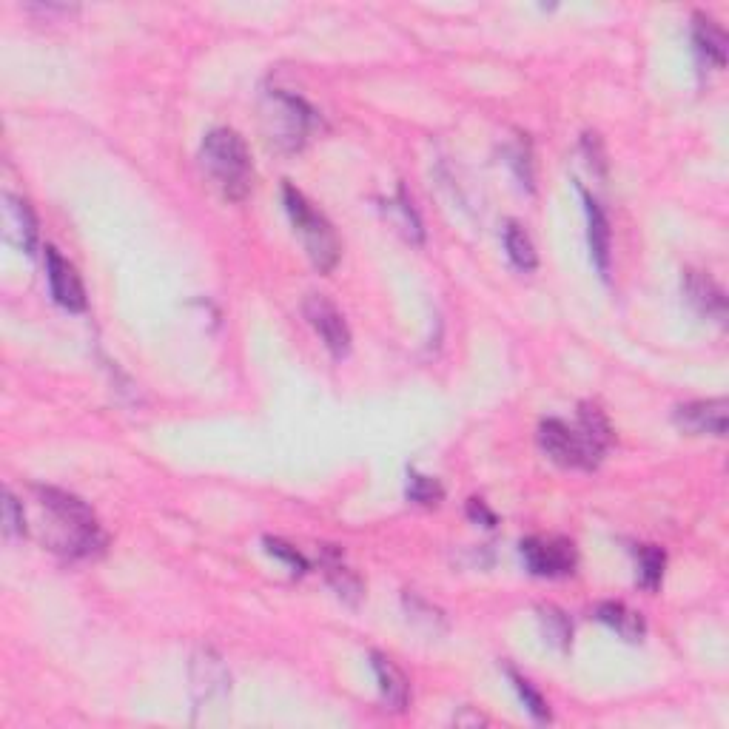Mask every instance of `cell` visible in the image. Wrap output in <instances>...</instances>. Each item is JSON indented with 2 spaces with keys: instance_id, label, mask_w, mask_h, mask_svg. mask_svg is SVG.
Instances as JSON below:
<instances>
[{
  "instance_id": "21",
  "label": "cell",
  "mask_w": 729,
  "mask_h": 729,
  "mask_svg": "<svg viewBox=\"0 0 729 729\" xmlns=\"http://www.w3.org/2000/svg\"><path fill=\"white\" fill-rule=\"evenodd\" d=\"M408 496L413 502H419V505H436L442 499V487H439V482L428 479V476H411Z\"/></svg>"
},
{
  "instance_id": "12",
  "label": "cell",
  "mask_w": 729,
  "mask_h": 729,
  "mask_svg": "<svg viewBox=\"0 0 729 729\" xmlns=\"http://www.w3.org/2000/svg\"><path fill=\"white\" fill-rule=\"evenodd\" d=\"M584 206H587V225H590V251H593V260L599 265V271L607 277L610 271V223H607V214L601 211V206L590 197L584 194Z\"/></svg>"
},
{
  "instance_id": "13",
  "label": "cell",
  "mask_w": 729,
  "mask_h": 729,
  "mask_svg": "<svg viewBox=\"0 0 729 729\" xmlns=\"http://www.w3.org/2000/svg\"><path fill=\"white\" fill-rule=\"evenodd\" d=\"M692 38H695V46H698V52L701 55H707L715 63V66H724L727 63V35H724V29L710 18H695V32H692Z\"/></svg>"
},
{
  "instance_id": "22",
  "label": "cell",
  "mask_w": 729,
  "mask_h": 729,
  "mask_svg": "<svg viewBox=\"0 0 729 729\" xmlns=\"http://www.w3.org/2000/svg\"><path fill=\"white\" fill-rule=\"evenodd\" d=\"M3 499H6V502H3V530H6V536H9V539H12V536H23V533H26L23 507L18 505V499H15L12 493H6Z\"/></svg>"
},
{
  "instance_id": "15",
  "label": "cell",
  "mask_w": 729,
  "mask_h": 729,
  "mask_svg": "<svg viewBox=\"0 0 729 729\" xmlns=\"http://www.w3.org/2000/svg\"><path fill=\"white\" fill-rule=\"evenodd\" d=\"M6 223H12L18 228L20 248L32 254L35 245H38V220H35V214H32L29 203L9 194V197H6Z\"/></svg>"
},
{
  "instance_id": "19",
  "label": "cell",
  "mask_w": 729,
  "mask_h": 729,
  "mask_svg": "<svg viewBox=\"0 0 729 729\" xmlns=\"http://www.w3.org/2000/svg\"><path fill=\"white\" fill-rule=\"evenodd\" d=\"M328 579H331V584L337 587V593L342 599L351 601V604L359 601V596H362V584H359V579H356L348 567H342L339 561H328Z\"/></svg>"
},
{
  "instance_id": "14",
  "label": "cell",
  "mask_w": 729,
  "mask_h": 729,
  "mask_svg": "<svg viewBox=\"0 0 729 729\" xmlns=\"http://www.w3.org/2000/svg\"><path fill=\"white\" fill-rule=\"evenodd\" d=\"M599 621H604L607 627H613L618 636L627 638V641H641L644 636V618L627 610L624 604H616V601H607L599 607Z\"/></svg>"
},
{
  "instance_id": "3",
  "label": "cell",
  "mask_w": 729,
  "mask_h": 729,
  "mask_svg": "<svg viewBox=\"0 0 729 729\" xmlns=\"http://www.w3.org/2000/svg\"><path fill=\"white\" fill-rule=\"evenodd\" d=\"M285 208H288L294 225L300 228L308 257L314 260L319 271H331L339 260V240L331 223L294 186H285Z\"/></svg>"
},
{
  "instance_id": "4",
  "label": "cell",
  "mask_w": 729,
  "mask_h": 729,
  "mask_svg": "<svg viewBox=\"0 0 729 729\" xmlns=\"http://www.w3.org/2000/svg\"><path fill=\"white\" fill-rule=\"evenodd\" d=\"M539 445L544 453L564 468H596L604 456L599 445H593L581 428H567L559 419H547L539 428Z\"/></svg>"
},
{
  "instance_id": "9",
  "label": "cell",
  "mask_w": 729,
  "mask_h": 729,
  "mask_svg": "<svg viewBox=\"0 0 729 729\" xmlns=\"http://www.w3.org/2000/svg\"><path fill=\"white\" fill-rule=\"evenodd\" d=\"M727 399H701L681 405L675 411V425L687 433H710V436H724L727 433Z\"/></svg>"
},
{
  "instance_id": "18",
  "label": "cell",
  "mask_w": 729,
  "mask_h": 729,
  "mask_svg": "<svg viewBox=\"0 0 729 729\" xmlns=\"http://www.w3.org/2000/svg\"><path fill=\"white\" fill-rule=\"evenodd\" d=\"M638 559H641V584H644L647 590H655V587L661 584V576H664V564H667L664 550H661V547H655V544H647V547H641Z\"/></svg>"
},
{
  "instance_id": "1",
  "label": "cell",
  "mask_w": 729,
  "mask_h": 729,
  "mask_svg": "<svg viewBox=\"0 0 729 729\" xmlns=\"http://www.w3.org/2000/svg\"><path fill=\"white\" fill-rule=\"evenodd\" d=\"M40 507L49 513L52 519V530H49V542L52 550L63 553V556H94L103 550L106 536L100 530V524L94 519L86 502H80L72 493H63L57 487H35Z\"/></svg>"
},
{
  "instance_id": "16",
  "label": "cell",
  "mask_w": 729,
  "mask_h": 729,
  "mask_svg": "<svg viewBox=\"0 0 729 729\" xmlns=\"http://www.w3.org/2000/svg\"><path fill=\"white\" fill-rule=\"evenodd\" d=\"M505 248L507 254H510V260L516 268H522V271H533L536 268V248H533V240L527 237V231H524L519 223H507L505 228Z\"/></svg>"
},
{
  "instance_id": "6",
  "label": "cell",
  "mask_w": 729,
  "mask_h": 729,
  "mask_svg": "<svg viewBox=\"0 0 729 729\" xmlns=\"http://www.w3.org/2000/svg\"><path fill=\"white\" fill-rule=\"evenodd\" d=\"M268 117L274 123V131H271L274 140L282 143L285 149H300L305 134H308V126L314 120V112L297 97L274 92L271 94V112H268Z\"/></svg>"
},
{
  "instance_id": "20",
  "label": "cell",
  "mask_w": 729,
  "mask_h": 729,
  "mask_svg": "<svg viewBox=\"0 0 729 729\" xmlns=\"http://www.w3.org/2000/svg\"><path fill=\"white\" fill-rule=\"evenodd\" d=\"M510 678H513V684H516V690L522 695L524 707L530 710V715H533L536 721H550V710H547V701L542 698V692L536 690L527 678L513 673V670H510Z\"/></svg>"
},
{
  "instance_id": "17",
  "label": "cell",
  "mask_w": 729,
  "mask_h": 729,
  "mask_svg": "<svg viewBox=\"0 0 729 729\" xmlns=\"http://www.w3.org/2000/svg\"><path fill=\"white\" fill-rule=\"evenodd\" d=\"M539 621H542V630L547 641L553 644V647H559V650H567L570 647V636H573V627H570V621L567 616L556 610V607H542L539 610Z\"/></svg>"
},
{
  "instance_id": "7",
  "label": "cell",
  "mask_w": 729,
  "mask_h": 729,
  "mask_svg": "<svg viewBox=\"0 0 729 729\" xmlns=\"http://www.w3.org/2000/svg\"><path fill=\"white\" fill-rule=\"evenodd\" d=\"M522 556L536 576H567L576 567V550L564 539H527Z\"/></svg>"
},
{
  "instance_id": "11",
  "label": "cell",
  "mask_w": 729,
  "mask_h": 729,
  "mask_svg": "<svg viewBox=\"0 0 729 729\" xmlns=\"http://www.w3.org/2000/svg\"><path fill=\"white\" fill-rule=\"evenodd\" d=\"M371 661H374V673H376V681H379V690H382V698H385V704L391 707V710H405L408 707V678L402 675V670L393 664L391 658H385V655L374 653L371 655Z\"/></svg>"
},
{
  "instance_id": "8",
  "label": "cell",
  "mask_w": 729,
  "mask_h": 729,
  "mask_svg": "<svg viewBox=\"0 0 729 729\" xmlns=\"http://www.w3.org/2000/svg\"><path fill=\"white\" fill-rule=\"evenodd\" d=\"M46 274H49V288L57 305L66 311H83L86 308V288L80 282V274L69 260H63L55 248H46Z\"/></svg>"
},
{
  "instance_id": "24",
  "label": "cell",
  "mask_w": 729,
  "mask_h": 729,
  "mask_svg": "<svg viewBox=\"0 0 729 729\" xmlns=\"http://www.w3.org/2000/svg\"><path fill=\"white\" fill-rule=\"evenodd\" d=\"M470 516H473V519H485L487 527H493V524H496V516H493V513H490V510H487L479 499H473V502H470Z\"/></svg>"
},
{
  "instance_id": "23",
  "label": "cell",
  "mask_w": 729,
  "mask_h": 729,
  "mask_svg": "<svg viewBox=\"0 0 729 729\" xmlns=\"http://www.w3.org/2000/svg\"><path fill=\"white\" fill-rule=\"evenodd\" d=\"M265 547H268V553H271V556L288 561V564H291L294 570H300V573L305 570V567H308V561L302 559L300 553H297V547H291V544L280 542V539H265Z\"/></svg>"
},
{
  "instance_id": "5",
  "label": "cell",
  "mask_w": 729,
  "mask_h": 729,
  "mask_svg": "<svg viewBox=\"0 0 729 729\" xmlns=\"http://www.w3.org/2000/svg\"><path fill=\"white\" fill-rule=\"evenodd\" d=\"M302 311H305V317L311 322V328L322 337L325 348H328L331 354L337 356V359L351 354V331H348V322H345V317L339 314V308L334 302L319 297V294H311V297L305 300V305H302Z\"/></svg>"
},
{
  "instance_id": "10",
  "label": "cell",
  "mask_w": 729,
  "mask_h": 729,
  "mask_svg": "<svg viewBox=\"0 0 729 729\" xmlns=\"http://www.w3.org/2000/svg\"><path fill=\"white\" fill-rule=\"evenodd\" d=\"M684 294H687V300L692 302V308H695L698 314L718 319V322L727 319V297H724V291H721V288L715 285V280L707 277V274H701V271H687V274H684Z\"/></svg>"
},
{
  "instance_id": "2",
  "label": "cell",
  "mask_w": 729,
  "mask_h": 729,
  "mask_svg": "<svg viewBox=\"0 0 729 729\" xmlns=\"http://www.w3.org/2000/svg\"><path fill=\"white\" fill-rule=\"evenodd\" d=\"M203 169L225 200H243L251 188V154L245 140L231 129L208 131L200 149Z\"/></svg>"
}]
</instances>
